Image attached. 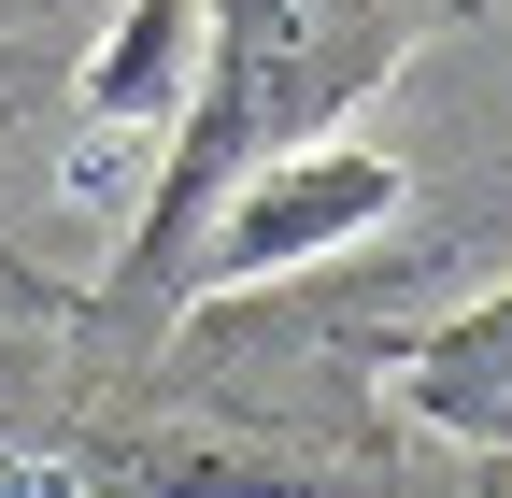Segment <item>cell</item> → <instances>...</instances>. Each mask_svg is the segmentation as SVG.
Returning <instances> with one entry per match:
<instances>
[{"label":"cell","instance_id":"cell-4","mask_svg":"<svg viewBox=\"0 0 512 498\" xmlns=\"http://www.w3.org/2000/svg\"><path fill=\"white\" fill-rule=\"evenodd\" d=\"M427 399H441V427H456V442H498V299H470V314L441 328Z\"/></svg>","mask_w":512,"mask_h":498},{"label":"cell","instance_id":"cell-3","mask_svg":"<svg viewBox=\"0 0 512 498\" xmlns=\"http://www.w3.org/2000/svg\"><path fill=\"white\" fill-rule=\"evenodd\" d=\"M356 214H399V171H384V157H342V143H313V157L256 171L242 200L214 214V242L185 257V285H228V271H285L299 242H342Z\"/></svg>","mask_w":512,"mask_h":498},{"label":"cell","instance_id":"cell-1","mask_svg":"<svg viewBox=\"0 0 512 498\" xmlns=\"http://www.w3.org/2000/svg\"><path fill=\"white\" fill-rule=\"evenodd\" d=\"M456 15L470 0H200V29H185L200 72H185V100H171L157 185H143V214H128V257L86 299V328H143L157 299H185V257L214 242V214L256 171L313 157L427 29H456Z\"/></svg>","mask_w":512,"mask_h":498},{"label":"cell","instance_id":"cell-2","mask_svg":"<svg viewBox=\"0 0 512 498\" xmlns=\"http://www.w3.org/2000/svg\"><path fill=\"white\" fill-rule=\"evenodd\" d=\"M0 498H342V484L171 442V427H86V442H0Z\"/></svg>","mask_w":512,"mask_h":498}]
</instances>
